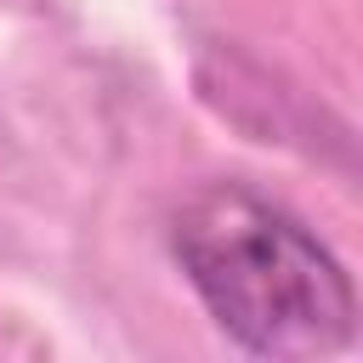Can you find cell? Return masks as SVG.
<instances>
[{
  "label": "cell",
  "instance_id": "6da1fadb",
  "mask_svg": "<svg viewBox=\"0 0 363 363\" xmlns=\"http://www.w3.org/2000/svg\"><path fill=\"white\" fill-rule=\"evenodd\" d=\"M170 255L221 335L255 357H329L357 335V289L340 255L244 182H210L182 199Z\"/></svg>",
  "mask_w": 363,
  "mask_h": 363
}]
</instances>
